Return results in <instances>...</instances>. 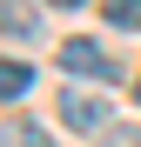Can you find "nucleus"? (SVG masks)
<instances>
[{
    "instance_id": "1",
    "label": "nucleus",
    "mask_w": 141,
    "mask_h": 147,
    "mask_svg": "<svg viewBox=\"0 0 141 147\" xmlns=\"http://www.w3.org/2000/svg\"><path fill=\"white\" fill-rule=\"evenodd\" d=\"M61 67L74 74V80H81V74H87V80H114V60H108L94 40H67V47H61Z\"/></svg>"
},
{
    "instance_id": "2",
    "label": "nucleus",
    "mask_w": 141,
    "mask_h": 147,
    "mask_svg": "<svg viewBox=\"0 0 141 147\" xmlns=\"http://www.w3.org/2000/svg\"><path fill=\"white\" fill-rule=\"evenodd\" d=\"M61 120H67L74 134H87V127H101V120H108V100H101V94L67 87V94H61Z\"/></svg>"
},
{
    "instance_id": "3",
    "label": "nucleus",
    "mask_w": 141,
    "mask_h": 147,
    "mask_svg": "<svg viewBox=\"0 0 141 147\" xmlns=\"http://www.w3.org/2000/svg\"><path fill=\"white\" fill-rule=\"evenodd\" d=\"M27 87H34V67L27 60H7V67H0V94H7V100H20Z\"/></svg>"
},
{
    "instance_id": "4",
    "label": "nucleus",
    "mask_w": 141,
    "mask_h": 147,
    "mask_svg": "<svg viewBox=\"0 0 141 147\" xmlns=\"http://www.w3.org/2000/svg\"><path fill=\"white\" fill-rule=\"evenodd\" d=\"M7 34H14V40H27V34H40V20H34L27 7H20V0H7Z\"/></svg>"
},
{
    "instance_id": "5",
    "label": "nucleus",
    "mask_w": 141,
    "mask_h": 147,
    "mask_svg": "<svg viewBox=\"0 0 141 147\" xmlns=\"http://www.w3.org/2000/svg\"><path fill=\"white\" fill-rule=\"evenodd\" d=\"M7 147H54V140H47L40 127H27V120H14V127H7Z\"/></svg>"
},
{
    "instance_id": "6",
    "label": "nucleus",
    "mask_w": 141,
    "mask_h": 147,
    "mask_svg": "<svg viewBox=\"0 0 141 147\" xmlns=\"http://www.w3.org/2000/svg\"><path fill=\"white\" fill-rule=\"evenodd\" d=\"M108 20L114 27H141V0H108Z\"/></svg>"
},
{
    "instance_id": "7",
    "label": "nucleus",
    "mask_w": 141,
    "mask_h": 147,
    "mask_svg": "<svg viewBox=\"0 0 141 147\" xmlns=\"http://www.w3.org/2000/svg\"><path fill=\"white\" fill-rule=\"evenodd\" d=\"M47 7H81V0H47Z\"/></svg>"
},
{
    "instance_id": "8",
    "label": "nucleus",
    "mask_w": 141,
    "mask_h": 147,
    "mask_svg": "<svg viewBox=\"0 0 141 147\" xmlns=\"http://www.w3.org/2000/svg\"><path fill=\"white\" fill-rule=\"evenodd\" d=\"M134 100H141V87H134Z\"/></svg>"
}]
</instances>
